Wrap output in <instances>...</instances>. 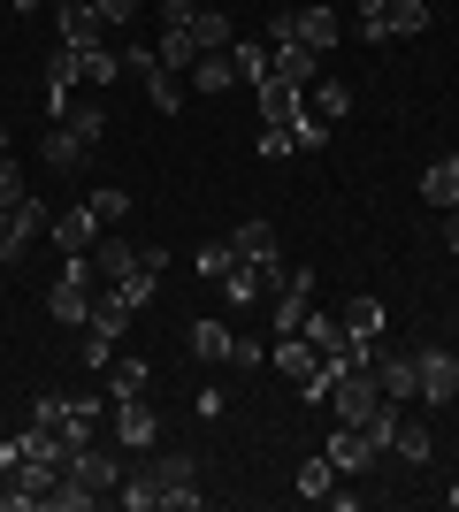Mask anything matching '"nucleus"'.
<instances>
[{
  "instance_id": "nucleus-20",
  "label": "nucleus",
  "mask_w": 459,
  "mask_h": 512,
  "mask_svg": "<svg viewBox=\"0 0 459 512\" xmlns=\"http://www.w3.org/2000/svg\"><path fill=\"white\" fill-rule=\"evenodd\" d=\"M421 199H429V207H459V153H437V161H429V176H421Z\"/></svg>"
},
{
  "instance_id": "nucleus-19",
  "label": "nucleus",
  "mask_w": 459,
  "mask_h": 512,
  "mask_svg": "<svg viewBox=\"0 0 459 512\" xmlns=\"http://www.w3.org/2000/svg\"><path fill=\"white\" fill-rule=\"evenodd\" d=\"M39 237H46V207H39V199H23L16 222H8V245H0V260H23L31 245H39Z\"/></svg>"
},
{
  "instance_id": "nucleus-30",
  "label": "nucleus",
  "mask_w": 459,
  "mask_h": 512,
  "mask_svg": "<svg viewBox=\"0 0 459 512\" xmlns=\"http://www.w3.org/2000/svg\"><path fill=\"white\" fill-rule=\"evenodd\" d=\"M383 23H391V39H421V31H429V0H391Z\"/></svg>"
},
{
  "instance_id": "nucleus-6",
  "label": "nucleus",
  "mask_w": 459,
  "mask_h": 512,
  "mask_svg": "<svg viewBox=\"0 0 459 512\" xmlns=\"http://www.w3.org/2000/svg\"><path fill=\"white\" fill-rule=\"evenodd\" d=\"M329 467H337V482H345V474H368L375 459H383V444H375L368 428H352V421H337L329 428V451H322Z\"/></svg>"
},
{
  "instance_id": "nucleus-31",
  "label": "nucleus",
  "mask_w": 459,
  "mask_h": 512,
  "mask_svg": "<svg viewBox=\"0 0 459 512\" xmlns=\"http://www.w3.org/2000/svg\"><path fill=\"white\" fill-rule=\"evenodd\" d=\"M345 329H352V337H383V299H352L345 306Z\"/></svg>"
},
{
  "instance_id": "nucleus-26",
  "label": "nucleus",
  "mask_w": 459,
  "mask_h": 512,
  "mask_svg": "<svg viewBox=\"0 0 459 512\" xmlns=\"http://www.w3.org/2000/svg\"><path fill=\"white\" fill-rule=\"evenodd\" d=\"M345 107H352V92L337 85V77H314V85H306V115H322V123H337Z\"/></svg>"
},
{
  "instance_id": "nucleus-13",
  "label": "nucleus",
  "mask_w": 459,
  "mask_h": 512,
  "mask_svg": "<svg viewBox=\"0 0 459 512\" xmlns=\"http://www.w3.org/2000/svg\"><path fill=\"white\" fill-rule=\"evenodd\" d=\"M375 383H383V398H391V406H406V398L421 390L414 352H375Z\"/></svg>"
},
{
  "instance_id": "nucleus-12",
  "label": "nucleus",
  "mask_w": 459,
  "mask_h": 512,
  "mask_svg": "<svg viewBox=\"0 0 459 512\" xmlns=\"http://www.w3.org/2000/svg\"><path fill=\"white\" fill-rule=\"evenodd\" d=\"M115 505H131V512H161V474H153V459L123 467V482H115Z\"/></svg>"
},
{
  "instance_id": "nucleus-45",
  "label": "nucleus",
  "mask_w": 459,
  "mask_h": 512,
  "mask_svg": "<svg viewBox=\"0 0 459 512\" xmlns=\"http://www.w3.org/2000/svg\"><path fill=\"white\" fill-rule=\"evenodd\" d=\"M444 505H452V512H459V482H452V490H444Z\"/></svg>"
},
{
  "instance_id": "nucleus-22",
  "label": "nucleus",
  "mask_w": 459,
  "mask_h": 512,
  "mask_svg": "<svg viewBox=\"0 0 459 512\" xmlns=\"http://www.w3.org/2000/svg\"><path fill=\"white\" fill-rule=\"evenodd\" d=\"M184 77H192V92H230L238 85V62H230V54H199Z\"/></svg>"
},
{
  "instance_id": "nucleus-14",
  "label": "nucleus",
  "mask_w": 459,
  "mask_h": 512,
  "mask_svg": "<svg viewBox=\"0 0 459 512\" xmlns=\"http://www.w3.org/2000/svg\"><path fill=\"white\" fill-rule=\"evenodd\" d=\"M253 92H261V115H268L276 130H291V123L306 115V92H299V85H284V77H261Z\"/></svg>"
},
{
  "instance_id": "nucleus-3",
  "label": "nucleus",
  "mask_w": 459,
  "mask_h": 512,
  "mask_svg": "<svg viewBox=\"0 0 459 512\" xmlns=\"http://www.w3.org/2000/svg\"><path fill=\"white\" fill-rule=\"evenodd\" d=\"M268 367H276L299 398H322V390H329V367H322V352H314L306 337H276V344H268Z\"/></svg>"
},
{
  "instance_id": "nucleus-46",
  "label": "nucleus",
  "mask_w": 459,
  "mask_h": 512,
  "mask_svg": "<svg viewBox=\"0 0 459 512\" xmlns=\"http://www.w3.org/2000/svg\"><path fill=\"white\" fill-rule=\"evenodd\" d=\"M0 153H8V130H0Z\"/></svg>"
},
{
  "instance_id": "nucleus-11",
  "label": "nucleus",
  "mask_w": 459,
  "mask_h": 512,
  "mask_svg": "<svg viewBox=\"0 0 459 512\" xmlns=\"http://www.w3.org/2000/svg\"><path fill=\"white\" fill-rule=\"evenodd\" d=\"M268 62H276V77H284V85H314V77H322V54H314V46H299V39H276L268 46Z\"/></svg>"
},
{
  "instance_id": "nucleus-48",
  "label": "nucleus",
  "mask_w": 459,
  "mask_h": 512,
  "mask_svg": "<svg viewBox=\"0 0 459 512\" xmlns=\"http://www.w3.org/2000/svg\"><path fill=\"white\" fill-rule=\"evenodd\" d=\"M452 352H459V344H452Z\"/></svg>"
},
{
  "instance_id": "nucleus-1",
  "label": "nucleus",
  "mask_w": 459,
  "mask_h": 512,
  "mask_svg": "<svg viewBox=\"0 0 459 512\" xmlns=\"http://www.w3.org/2000/svg\"><path fill=\"white\" fill-rule=\"evenodd\" d=\"M276 39H299V46H314V54H337V8H322V0H299V8H276L268 16V46Z\"/></svg>"
},
{
  "instance_id": "nucleus-4",
  "label": "nucleus",
  "mask_w": 459,
  "mask_h": 512,
  "mask_svg": "<svg viewBox=\"0 0 459 512\" xmlns=\"http://www.w3.org/2000/svg\"><path fill=\"white\" fill-rule=\"evenodd\" d=\"M414 375H421V390H414L421 406H452V398H459V352H452V344H421Z\"/></svg>"
},
{
  "instance_id": "nucleus-42",
  "label": "nucleus",
  "mask_w": 459,
  "mask_h": 512,
  "mask_svg": "<svg viewBox=\"0 0 459 512\" xmlns=\"http://www.w3.org/2000/svg\"><path fill=\"white\" fill-rule=\"evenodd\" d=\"M16 467H23V436H8L0 444V482H16Z\"/></svg>"
},
{
  "instance_id": "nucleus-44",
  "label": "nucleus",
  "mask_w": 459,
  "mask_h": 512,
  "mask_svg": "<svg viewBox=\"0 0 459 512\" xmlns=\"http://www.w3.org/2000/svg\"><path fill=\"white\" fill-rule=\"evenodd\" d=\"M8 222H16V207H0V245H8Z\"/></svg>"
},
{
  "instance_id": "nucleus-21",
  "label": "nucleus",
  "mask_w": 459,
  "mask_h": 512,
  "mask_svg": "<svg viewBox=\"0 0 459 512\" xmlns=\"http://www.w3.org/2000/svg\"><path fill=\"white\" fill-rule=\"evenodd\" d=\"M230 344H238V329L230 321H192V360H230Z\"/></svg>"
},
{
  "instance_id": "nucleus-43",
  "label": "nucleus",
  "mask_w": 459,
  "mask_h": 512,
  "mask_svg": "<svg viewBox=\"0 0 459 512\" xmlns=\"http://www.w3.org/2000/svg\"><path fill=\"white\" fill-rule=\"evenodd\" d=\"M444 245L459 253V207H444Z\"/></svg>"
},
{
  "instance_id": "nucleus-23",
  "label": "nucleus",
  "mask_w": 459,
  "mask_h": 512,
  "mask_svg": "<svg viewBox=\"0 0 459 512\" xmlns=\"http://www.w3.org/2000/svg\"><path fill=\"white\" fill-rule=\"evenodd\" d=\"M329 490H337V467H329V459H306V467L291 474V497H306V505H329Z\"/></svg>"
},
{
  "instance_id": "nucleus-2",
  "label": "nucleus",
  "mask_w": 459,
  "mask_h": 512,
  "mask_svg": "<svg viewBox=\"0 0 459 512\" xmlns=\"http://www.w3.org/2000/svg\"><path fill=\"white\" fill-rule=\"evenodd\" d=\"M322 406L337 413V421H352V428H368L375 413H383V383H375V367H352V375H329V390H322Z\"/></svg>"
},
{
  "instance_id": "nucleus-33",
  "label": "nucleus",
  "mask_w": 459,
  "mask_h": 512,
  "mask_svg": "<svg viewBox=\"0 0 459 512\" xmlns=\"http://www.w3.org/2000/svg\"><path fill=\"white\" fill-rule=\"evenodd\" d=\"M230 268H238L230 245H199V276H207V283H230Z\"/></svg>"
},
{
  "instance_id": "nucleus-28",
  "label": "nucleus",
  "mask_w": 459,
  "mask_h": 512,
  "mask_svg": "<svg viewBox=\"0 0 459 512\" xmlns=\"http://www.w3.org/2000/svg\"><path fill=\"white\" fill-rule=\"evenodd\" d=\"M230 62H238V85H261V77H276V62H268V39H238V46H230Z\"/></svg>"
},
{
  "instance_id": "nucleus-16",
  "label": "nucleus",
  "mask_w": 459,
  "mask_h": 512,
  "mask_svg": "<svg viewBox=\"0 0 459 512\" xmlns=\"http://www.w3.org/2000/svg\"><path fill=\"white\" fill-rule=\"evenodd\" d=\"M230 253H238L245 268H261V260H284V245H276V230L253 214V222H238V230H230Z\"/></svg>"
},
{
  "instance_id": "nucleus-8",
  "label": "nucleus",
  "mask_w": 459,
  "mask_h": 512,
  "mask_svg": "<svg viewBox=\"0 0 459 512\" xmlns=\"http://www.w3.org/2000/svg\"><path fill=\"white\" fill-rule=\"evenodd\" d=\"M100 230H108V222H100V214H92V199L85 207H69V214H54V222H46V237H54V253H92V245H100Z\"/></svg>"
},
{
  "instance_id": "nucleus-25",
  "label": "nucleus",
  "mask_w": 459,
  "mask_h": 512,
  "mask_svg": "<svg viewBox=\"0 0 459 512\" xmlns=\"http://www.w3.org/2000/svg\"><path fill=\"white\" fill-rule=\"evenodd\" d=\"M100 421H108V406H100V398H69L62 436H69V444H92V436H100Z\"/></svg>"
},
{
  "instance_id": "nucleus-32",
  "label": "nucleus",
  "mask_w": 459,
  "mask_h": 512,
  "mask_svg": "<svg viewBox=\"0 0 459 512\" xmlns=\"http://www.w3.org/2000/svg\"><path fill=\"white\" fill-rule=\"evenodd\" d=\"M23 199H31V184H23L16 153H0V207H23Z\"/></svg>"
},
{
  "instance_id": "nucleus-41",
  "label": "nucleus",
  "mask_w": 459,
  "mask_h": 512,
  "mask_svg": "<svg viewBox=\"0 0 459 512\" xmlns=\"http://www.w3.org/2000/svg\"><path fill=\"white\" fill-rule=\"evenodd\" d=\"M230 360H238V367H268V344H253V337H238V344H230Z\"/></svg>"
},
{
  "instance_id": "nucleus-9",
  "label": "nucleus",
  "mask_w": 459,
  "mask_h": 512,
  "mask_svg": "<svg viewBox=\"0 0 459 512\" xmlns=\"http://www.w3.org/2000/svg\"><path fill=\"white\" fill-rule=\"evenodd\" d=\"M115 444L123 451H153L161 444V413L146 398H115Z\"/></svg>"
},
{
  "instance_id": "nucleus-27",
  "label": "nucleus",
  "mask_w": 459,
  "mask_h": 512,
  "mask_svg": "<svg viewBox=\"0 0 459 512\" xmlns=\"http://www.w3.org/2000/svg\"><path fill=\"white\" fill-rule=\"evenodd\" d=\"M383 451H391V459H406V467H421V459H429V428H414L406 413H398V421H391V444H383Z\"/></svg>"
},
{
  "instance_id": "nucleus-29",
  "label": "nucleus",
  "mask_w": 459,
  "mask_h": 512,
  "mask_svg": "<svg viewBox=\"0 0 459 512\" xmlns=\"http://www.w3.org/2000/svg\"><path fill=\"white\" fill-rule=\"evenodd\" d=\"M268 329H276V337H299L306 329V291H276V299H268Z\"/></svg>"
},
{
  "instance_id": "nucleus-10",
  "label": "nucleus",
  "mask_w": 459,
  "mask_h": 512,
  "mask_svg": "<svg viewBox=\"0 0 459 512\" xmlns=\"http://www.w3.org/2000/svg\"><path fill=\"white\" fill-rule=\"evenodd\" d=\"M92 146H100V138H85V130L77 123H46V169H62V176H77L92 161Z\"/></svg>"
},
{
  "instance_id": "nucleus-35",
  "label": "nucleus",
  "mask_w": 459,
  "mask_h": 512,
  "mask_svg": "<svg viewBox=\"0 0 459 512\" xmlns=\"http://www.w3.org/2000/svg\"><path fill=\"white\" fill-rule=\"evenodd\" d=\"M31 421H39V428H62L69 421V398H62V390H39V398H31Z\"/></svg>"
},
{
  "instance_id": "nucleus-5",
  "label": "nucleus",
  "mask_w": 459,
  "mask_h": 512,
  "mask_svg": "<svg viewBox=\"0 0 459 512\" xmlns=\"http://www.w3.org/2000/svg\"><path fill=\"white\" fill-rule=\"evenodd\" d=\"M69 482H85V490L92 497H100V505H108V497H115V482H123V459H115V451H100V436H92V444H77V451H69Z\"/></svg>"
},
{
  "instance_id": "nucleus-34",
  "label": "nucleus",
  "mask_w": 459,
  "mask_h": 512,
  "mask_svg": "<svg viewBox=\"0 0 459 512\" xmlns=\"http://www.w3.org/2000/svg\"><path fill=\"white\" fill-rule=\"evenodd\" d=\"M291 146H299V153H322L329 146V123H322V115H299V123H291Z\"/></svg>"
},
{
  "instance_id": "nucleus-15",
  "label": "nucleus",
  "mask_w": 459,
  "mask_h": 512,
  "mask_svg": "<svg viewBox=\"0 0 459 512\" xmlns=\"http://www.w3.org/2000/svg\"><path fill=\"white\" fill-rule=\"evenodd\" d=\"M69 54H77V77H85L92 92H108L115 77H123V54H115L108 39H92V46H69Z\"/></svg>"
},
{
  "instance_id": "nucleus-39",
  "label": "nucleus",
  "mask_w": 459,
  "mask_h": 512,
  "mask_svg": "<svg viewBox=\"0 0 459 512\" xmlns=\"http://www.w3.org/2000/svg\"><path fill=\"white\" fill-rule=\"evenodd\" d=\"M108 344H115V337H100V329H85V344H77V360H85V367H108Z\"/></svg>"
},
{
  "instance_id": "nucleus-36",
  "label": "nucleus",
  "mask_w": 459,
  "mask_h": 512,
  "mask_svg": "<svg viewBox=\"0 0 459 512\" xmlns=\"http://www.w3.org/2000/svg\"><path fill=\"white\" fill-rule=\"evenodd\" d=\"M92 214H100L108 230H115V222H131V192H115V184H108V192H92Z\"/></svg>"
},
{
  "instance_id": "nucleus-38",
  "label": "nucleus",
  "mask_w": 459,
  "mask_h": 512,
  "mask_svg": "<svg viewBox=\"0 0 459 512\" xmlns=\"http://www.w3.org/2000/svg\"><path fill=\"white\" fill-rule=\"evenodd\" d=\"M92 16L108 23V31H123V23H131V16H138V0H92Z\"/></svg>"
},
{
  "instance_id": "nucleus-18",
  "label": "nucleus",
  "mask_w": 459,
  "mask_h": 512,
  "mask_svg": "<svg viewBox=\"0 0 459 512\" xmlns=\"http://www.w3.org/2000/svg\"><path fill=\"white\" fill-rule=\"evenodd\" d=\"M306 344H314V352H322V367L337 360V352H345V314H329V306H306V329H299Z\"/></svg>"
},
{
  "instance_id": "nucleus-17",
  "label": "nucleus",
  "mask_w": 459,
  "mask_h": 512,
  "mask_svg": "<svg viewBox=\"0 0 459 512\" xmlns=\"http://www.w3.org/2000/svg\"><path fill=\"white\" fill-rule=\"evenodd\" d=\"M54 31H62V46H92V39H108V23L92 16V0H62V8H54Z\"/></svg>"
},
{
  "instance_id": "nucleus-24",
  "label": "nucleus",
  "mask_w": 459,
  "mask_h": 512,
  "mask_svg": "<svg viewBox=\"0 0 459 512\" xmlns=\"http://www.w3.org/2000/svg\"><path fill=\"white\" fill-rule=\"evenodd\" d=\"M146 367L138 352H123V360H108V398H146Z\"/></svg>"
},
{
  "instance_id": "nucleus-37",
  "label": "nucleus",
  "mask_w": 459,
  "mask_h": 512,
  "mask_svg": "<svg viewBox=\"0 0 459 512\" xmlns=\"http://www.w3.org/2000/svg\"><path fill=\"white\" fill-rule=\"evenodd\" d=\"M352 8H360V31H368V46L391 39V23H383V8H391V0H352Z\"/></svg>"
},
{
  "instance_id": "nucleus-47",
  "label": "nucleus",
  "mask_w": 459,
  "mask_h": 512,
  "mask_svg": "<svg viewBox=\"0 0 459 512\" xmlns=\"http://www.w3.org/2000/svg\"><path fill=\"white\" fill-rule=\"evenodd\" d=\"M54 8H62V0H54Z\"/></svg>"
},
{
  "instance_id": "nucleus-40",
  "label": "nucleus",
  "mask_w": 459,
  "mask_h": 512,
  "mask_svg": "<svg viewBox=\"0 0 459 512\" xmlns=\"http://www.w3.org/2000/svg\"><path fill=\"white\" fill-rule=\"evenodd\" d=\"M284 153H299V146H291V130L268 123V130H261V161H284Z\"/></svg>"
},
{
  "instance_id": "nucleus-7",
  "label": "nucleus",
  "mask_w": 459,
  "mask_h": 512,
  "mask_svg": "<svg viewBox=\"0 0 459 512\" xmlns=\"http://www.w3.org/2000/svg\"><path fill=\"white\" fill-rule=\"evenodd\" d=\"M153 474H161V505H176V512H192L199 497V459L192 451H161V459H153Z\"/></svg>"
}]
</instances>
